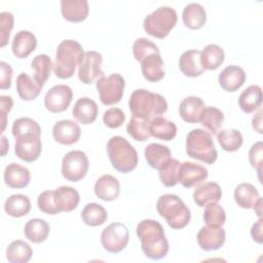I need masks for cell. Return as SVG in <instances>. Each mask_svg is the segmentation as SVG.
Here are the masks:
<instances>
[{
  "mask_svg": "<svg viewBox=\"0 0 263 263\" xmlns=\"http://www.w3.org/2000/svg\"><path fill=\"white\" fill-rule=\"evenodd\" d=\"M136 233L141 241L142 251L147 258L160 260L166 256L170 246L164 229L159 222L153 219H145L138 224Z\"/></svg>",
  "mask_w": 263,
  "mask_h": 263,
  "instance_id": "obj_1",
  "label": "cell"
},
{
  "mask_svg": "<svg viewBox=\"0 0 263 263\" xmlns=\"http://www.w3.org/2000/svg\"><path fill=\"white\" fill-rule=\"evenodd\" d=\"M128 107L134 117L151 121L154 117L166 112L167 103L161 95L139 88L130 95Z\"/></svg>",
  "mask_w": 263,
  "mask_h": 263,
  "instance_id": "obj_2",
  "label": "cell"
},
{
  "mask_svg": "<svg viewBox=\"0 0 263 263\" xmlns=\"http://www.w3.org/2000/svg\"><path fill=\"white\" fill-rule=\"evenodd\" d=\"M84 54L81 44L73 39L63 40L57 48L53 72L61 79H68L74 75Z\"/></svg>",
  "mask_w": 263,
  "mask_h": 263,
  "instance_id": "obj_3",
  "label": "cell"
},
{
  "mask_svg": "<svg viewBox=\"0 0 263 263\" xmlns=\"http://www.w3.org/2000/svg\"><path fill=\"white\" fill-rule=\"evenodd\" d=\"M107 153L112 166L120 173L126 174L137 167L138 152L123 137H111L107 143Z\"/></svg>",
  "mask_w": 263,
  "mask_h": 263,
  "instance_id": "obj_4",
  "label": "cell"
},
{
  "mask_svg": "<svg viewBox=\"0 0 263 263\" xmlns=\"http://www.w3.org/2000/svg\"><path fill=\"white\" fill-rule=\"evenodd\" d=\"M158 214L173 229H182L188 225L191 213L184 201L176 194H163L156 202Z\"/></svg>",
  "mask_w": 263,
  "mask_h": 263,
  "instance_id": "obj_5",
  "label": "cell"
},
{
  "mask_svg": "<svg viewBox=\"0 0 263 263\" xmlns=\"http://www.w3.org/2000/svg\"><path fill=\"white\" fill-rule=\"evenodd\" d=\"M186 152L189 157L208 164L214 163L218 158L212 135L202 129L194 128L186 137Z\"/></svg>",
  "mask_w": 263,
  "mask_h": 263,
  "instance_id": "obj_6",
  "label": "cell"
},
{
  "mask_svg": "<svg viewBox=\"0 0 263 263\" xmlns=\"http://www.w3.org/2000/svg\"><path fill=\"white\" fill-rule=\"evenodd\" d=\"M177 21V12L174 8L160 6L144 18L143 27L147 34L155 38L163 39L176 26Z\"/></svg>",
  "mask_w": 263,
  "mask_h": 263,
  "instance_id": "obj_7",
  "label": "cell"
},
{
  "mask_svg": "<svg viewBox=\"0 0 263 263\" xmlns=\"http://www.w3.org/2000/svg\"><path fill=\"white\" fill-rule=\"evenodd\" d=\"M100 100L104 105H114L121 101L125 87L123 77L118 73L103 76L96 82Z\"/></svg>",
  "mask_w": 263,
  "mask_h": 263,
  "instance_id": "obj_8",
  "label": "cell"
},
{
  "mask_svg": "<svg viewBox=\"0 0 263 263\" xmlns=\"http://www.w3.org/2000/svg\"><path fill=\"white\" fill-rule=\"evenodd\" d=\"M89 162L86 154L81 150L68 152L62 161V175L70 182H78L83 179L88 171Z\"/></svg>",
  "mask_w": 263,
  "mask_h": 263,
  "instance_id": "obj_9",
  "label": "cell"
},
{
  "mask_svg": "<svg viewBox=\"0 0 263 263\" xmlns=\"http://www.w3.org/2000/svg\"><path fill=\"white\" fill-rule=\"evenodd\" d=\"M129 232L127 227L119 222L108 225L101 234L103 248L110 253L116 254L121 252L128 243Z\"/></svg>",
  "mask_w": 263,
  "mask_h": 263,
  "instance_id": "obj_10",
  "label": "cell"
},
{
  "mask_svg": "<svg viewBox=\"0 0 263 263\" xmlns=\"http://www.w3.org/2000/svg\"><path fill=\"white\" fill-rule=\"evenodd\" d=\"M103 62L102 54L95 50L85 51L78 68V78L84 84H90L105 76L101 70Z\"/></svg>",
  "mask_w": 263,
  "mask_h": 263,
  "instance_id": "obj_11",
  "label": "cell"
},
{
  "mask_svg": "<svg viewBox=\"0 0 263 263\" xmlns=\"http://www.w3.org/2000/svg\"><path fill=\"white\" fill-rule=\"evenodd\" d=\"M73 98V91L69 85L58 84L47 90L44 97L46 109L52 113L66 111L70 106Z\"/></svg>",
  "mask_w": 263,
  "mask_h": 263,
  "instance_id": "obj_12",
  "label": "cell"
},
{
  "mask_svg": "<svg viewBox=\"0 0 263 263\" xmlns=\"http://www.w3.org/2000/svg\"><path fill=\"white\" fill-rule=\"evenodd\" d=\"M42 151V143L40 136L32 135L15 139L14 153L15 155L26 161L33 162L37 160Z\"/></svg>",
  "mask_w": 263,
  "mask_h": 263,
  "instance_id": "obj_13",
  "label": "cell"
},
{
  "mask_svg": "<svg viewBox=\"0 0 263 263\" xmlns=\"http://www.w3.org/2000/svg\"><path fill=\"white\" fill-rule=\"evenodd\" d=\"M208 176V170L199 163L184 161L179 165V183L185 188H191L200 184Z\"/></svg>",
  "mask_w": 263,
  "mask_h": 263,
  "instance_id": "obj_14",
  "label": "cell"
},
{
  "mask_svg": "<svg viewBox=\"0 0 263 263\" xmlns=\"http://www.w3.org/2000/svg\"><path fill=\"white\" fill-rule=\"evenodd\" d=\"M197 242L203 251H216L219 250L225 242L226 234L225 229L213 226H203L197 233Z\"/></svg>",
  "mask_w": 263,
  "mask_h": 263,
  "instance_id": "obj_15",
  "label": "cell"
},
{
  "mask_svg": "<svg viewBox=\"0 0 263 263\" xmlns=\"http://www.w3.org/2000/svg\"><path fill=\"white\" fill-rule=\"evenodd\" d=\"M81 135V129L73 120L63 119L57 121L52 127L53 139L63 145H72L76 143Z\"/></svg>",
  "mask_w": 263,
  "mask_h": 263,
  "instance_id": "obj_16",
  "label": "cell"
},
{
  "mask_svg": "<svg viewBox=\"0 0 263 263\" xmlns=\"http://www.w3.org/2000/svg\"><path fill=\"white\" fill-rule=\"evenodd\" d=\"M219 84L220 86L229 92L236 91L246 81V73L242 68L236 65L227 66L219 74Z\"/></svg>",
  "mask_w": 263,
  "mask_h": 263,
  "instance_id": "obj_17",
  "label": "cell"
},
{
  "mask_svg": "<svg viewBox=\"0 0 263 263\" xmlns=\"http://www.w3.org/2000/svg\"><path fill=\"white\" fill-rule=\"evenodd\" d=\"M3 179L5 184L10 188H25L30 183L31 173L26 166L12 162L5 167Z\"/></svg>",
  "mask_w": 263,
  "mask_h": 263,
  "instance_id": "obj_18",
  "label": "cell"
},
{
  "mask_svg": "<svg viewBox=\"0 0 263 263\" xmlns=\"http://www.w3.org/2000/svg\"><path fill=\"white\" fill-rule=\"evenodd\" d=\"M37 46L35 35L27 30L18 31L11 42L12 53L18 59H25L30 55Z\"/></svg>",
  "mask_w": 263,
  "mask_h": 263,
  "instance_id": "obj_19",
  "label": "cell"
},
{
  "mask_svg": "<svg viewBox=\"0 0 263 263\" xmlns=\"http://www.w3.org/2000/svg\"><path fill=\"white\" fill-rule=\"evenodd\" d=\"M98 105L97 103L87 97L79 98L74 104L72 115L82 124H90L98 117Z\"/></svg>",
  "mask_w": 263,
  "mask_h": 263,
  "instance_id": "obj_20",
  "label": "cell"
},
{
  "mask_svg": "<svg viewBox=\"0 0 263 263\" xmlns=\"http://www.w3.org/2000/svg\"><path fill=\"white\" fill-rule=\"evenodd\" d=\"M89 11L87 0H62L61 12L65 20L72 23L84 21Z\"/></svg>",
  "mask_w": 263,
  "mask_h": 263,
  "instance_id": "obj_21",
  "label": "cell"
},
{
  "mask_svg": "<svg viewBox=\"0 0 263 263\" xmlns=\"http://www.w3.org/2000/svg\"><path fill=\"white\" fill-rule=\"evenodd\" d=\"M96 195L105 201L115 200L120 194V184L118 180L111 175L101 176L95 184Z\"/></svg>",
  "mask_w": 263,
  "mask_h": 263,
  "instance_id": "obj_22",
  "label": "cell"
},
{
  "mask_svg": "<svg viewBox=\"0 0 263 263\" xmlns=\"http://www.w3.org/2000/svg\"><path fill=\"white\" fill-rule=\"evenodd\" d=\"M179 68L187 77H197L204 72L200 61V51L189 49L184 51L179 59Z\"/></svg>",
  "mask_w": 263,
  "mask_h": 263,
  "instance_id": "obj_23",
  "label": "cell"
},
{
  "mask_svg": "<svg viewBox=\"0 0 263 263\" xmlns=\"http://www.w3.org/2000/svg\"><path fill=\"white\" fill-rule=\"evenodd\" d=\"M221 197L222 189L216 182H206L201 184L197 186L193 192V200L200 208H204L211 202H218Z\"/></svg>",
  "mask_w": 263,
  "mask_h": 263,
  "instance_id": "obj_24",
  "label": "cell"
},
{
  "mask_svg": "<svg viewBox=\"0 0 263 263\" xmlns=\"http://www.w3.org/2000/svg\"><path fill=\"white\" fill-rule=\"evenodd\" d=\"M141 70L144 78L150 82H156L164 77L163 61L160 53H152L143 59L141 62Z\"/></svg>",
  "mask_w": 263,
  "mask_h": 263,
  "instance_id": "obj_25",
  "label": "cell"
},
{
  "mask_svg": "<svg viewBox=\"0 0 263 263\" xmlns=\"http://www.w3.org/2000/svg\"><path fill=\"white\" fill-rule=\"evenodd\" d=\"M203 101L198 97H187L179 106V115L189 123H197L200 120V114L204 108Z\"/></svg>",
  "mask_w": 263,
  "mask_h": 263,
  "instance_id": "obj_26",
  "label": "cell"
},
{
  "mask_svg": "<svg viewBox=\"0 0 263 263\" xmlns=\"http://www.w3.org/2000/svg\"><path fill=\"white\" fill-rule=\"evenodd\" d=\"M144 154L148 164L155 170H160L172 158L170 148L158 143H151L146 146Z\"/></svg>",
  "mask_w": 263,
  "mask_h": 263,
  "instance_id": "obj_27",
  "label": "cell"
},
{
  "mask_svg": "<svg viewBox=\"0 0 263 263\" xmlns=\"http://www.w3.org/2000/svg\"><path fill=\"white\" fill-rule=\"evenodd\" d=\"M182 18L184 25L191 29L197 30L203 27L206 21V12L199 3H188L182 12Z\"/></svg>",
  "mask_w": 263,
  "mask_h": 263,
  "instance_id": "obj_28",
  "label": "cell"
},
{
  "mask_svg": "<svg viewBox=\"0 0 263 263\" xmlns=\"http://www.w3.org/2000/svg\"><path fill=\"white\" fill-rule=\"evenodd\" d=\"M16 91L20 98L24 101H33L35 100L41 89L42 86L37 83V81L29 76L26 72H22L16 77Z\"/></svg>",
  "mask_w": 263,
  "mask_h": 263,
  "instance_id": "obj_29",
  "label": "cell"
},
{
  "mask_svg": "<svg viewBox=\"0 0 263 263\" xmlns=\"http://www.w3.org/2000/svg\"><path fill=\"white\" fill-rule=\"evenodd\" d=\"M54 197L60 212H71L79 203L78 191L70 186H61L54 190Z\"/></svg>",
  "mask_w": 263,
  "mask_h": 263,
  "instance_id": "obj_30",
  "label": "cell"
},
{
  "mask_svg": "<svg viewBox=\"0 0 263 263\" xmlns=\"http://www.w3.org/2000/svg\"><path fill=\"white\" fill-rule=\"evenodd\" d=\"M149 127L151 136L162 141H172L177 135L176 124L162 116L154 117Z\"/></svg>",
  "mask_w": 263,
  "mask_h": 263,
  "instance_id": "obj_31",
  "label": "cell"
},
{
  "mask_svg": "<svg viewBox=\"0 0 263 263\" xmlns=\"http://www.w3.org/2000/svg\"><path fill=\"white\" fill-rule=\"evenodd\" d=\"M48 223L40 218H34L29 220L24 228L25 236L34 243H40L46 240L49 234Z\"/></svg>",
  "mask_w": 263,
  "mask_h": 263,
  "instance_id": "obj_32",
  "label": "cell"
},
{
  "mask_svg": "<svg viewBox=\"0 0 263 263\" xmlns=\"http://www.w3.org/2000/svg\"><path fill=\"white\" fill-rule=\"evenodd\" d=\"M262 89L259 85H250L238 98V105L245 113H252L261 107Z\"/></svg>",
  "mask_w": 263,
  "mask_h": 263,
  "instance_id": "obj_33",
  "label": "cell"
},
{
  "mask_svg": "<svg viewBox=\"0 0 263 263\" xmlns=\"http://www.w3.org/2000/svg\"><path fill=\"white\" fill-rule=\"evenodd\" d=\"M259 198V191L251 183H240L234 190L235 202L242 209H253Z\"/></svg>",
  "mask_w": 263,
  "mask_h": 263,
  "instance_id": "obj_34",
  "label": "cell"
},
{
  "mask_svg": "<svg viewBox=\"0 0 263 263\" xmlns=\"http://www.w3.org/2000/svg\"><path fill=\"white\" fill-rule=\"evenodd\" d=\"M4 211L14 218L24 217L31 211V201L25 194H12L5 200Z\"/></svg>",
  "mask_w": 263,
  "mask_h": 263,
  "instance_id": "obj_35",
  "label": "cell"
},
{
  "mask_svg": "<svg viewBox=\"0 0 263 263\" xmlns=\"http://www.w3.org/2000/svg\"><path fill=\"white\" fill-rule=\"evenodd\" d=\"M225 53L221 46L209 44L200 51V61L204 70H216L224 62Z\"/></svg>",
  "mask_w": 263,
  "mask_h": 263,
  "instance_id": "obj_36",
  "label": "cell"
},
{
  "mask_svg": "<svg viewBox=\"0 0 263 263\" xmlns=\"http://www.w3.org/2000/svg\"><path fill=\"white\" fill-rule=\"evenodd\" d=\"M31 67L34 70V79L39 85L43 87L45 82L48 80L53 64L47 54H37L31 62Z\"/></svg>",
  "mask_w": 263,
  "mask_h": 263,
  "instance_id": "obj_37",
  "label": "cell"
},
{
  "mask_svg": "<svg viewBox=\"0 0 263 263\" xmlns=\"http://www.w3.org/2000/svg\"><path fill=\"white\" fill-rule=\"evenodd\" d=\"M33 255L32 248L24 240H13L6 249V258L10 263H27Z\"/></svg>",
  "mask_w": 263,
  "mask_h": 263,
  "instance_id": "obj_38",
  "label": "cell"
},
{
  "mask_svg": "<svg viewBox=\"0 0 263 263\" xmlns=\"http://www.w3.org/2000/svg\"><path fill=\"white\" fill-rule=\"evenodd\" d=\"M108 213L106 209L97 202L87 203L81 212L82 221L91 227L100 226L106 222Z\"/></svg>",
  "mask_w": 263,
  "mask_h": 263,
  "instance_id": "obj_39",
  "label": "cell"
},
{
  "mask_svg": "<svg viewBox=\"0 0 263 263\" xmlns=\"http://www.w3.org/2000/svg\"><path fill=\"white\" fill-rule=\"evenodd\" d=\"M11 132L14 139L32 135L41 136V127L39 123L30 117H21L15 119L12 123Z\"/></svg>",
  "mask_w": 263,
  "mask_h": 263,
  "instance_id": "obj_40",
  "label": "cell"
},
{
  "mask_svg": "<svg viewBox=\"0 0 263 263\" xmlns=\"http://www.w3.org/2000/svg\"><path fill=\"white\" fill-rule=\"evenodd\" d=\"M217 139L222 149L227 152H234L238 150L243 142L240 132L234 128L220 130L217 134Z\"/></svg>",
  "mask_w": 263,
  "mask_h": 263,
  "instance_id": "obj_41",
  "label": "cell"
},
{
  "mask_svg": "<svg viewBox=\"0 0 263 263\" xmlns=\"http://www.w3.org/2000/svg\"><path fill=\"white\" fill-rule=\"evenodd\" d=\"M224 120L223 112L216 107H204L199 122L212 134H216Z\"/></svg>",
  "mask_w": 263,
  "mask_h": 263,
  "instance_id": "obj_42",
  "label": "cell"
},
{
  "mask_svg": "<svg viewBox=\"0 0 263 263\" xmlns=\"http://www.w3.org/2000/svg\"><path fill=\"white\" fill-rule=\"evenodd\" d=\"M150 121L142 118L132 117L126 125L127 134L138 142H145L150 137Z\"/></svg>",
  "mask_w": 263,
  "mask_h": 263,
  "instance_id": "obj_43",
  "label": "cell"
},
{
  "mask_svg": "<svg viewBox=\"0 0 263 263\" xmlns=\"http://www.w3.org/2000/svg\"><path fill=\"white\" fill-rule=\"evenodd\" d=\"M179 165L178 159L171 158L159 171V179L166 187H174L179 183Z\"/></svg>",
  "mask_w": 263,
  "mask_h": 263,
  "instance_id": "obj_44",
  "label": "cell"
},
{
  "mask_svg": "<svg viewBox=\"0 0 263 263\" xmlns=\"http://www.w3.org/2000/svg\"><path fill=\"white\" fill-rule=\"evenodd\" d=\"M203 220L205 225L220 227L226 221V213L218 202H211L204 206Z\"/></svg>",
  "mask_w": 263,
  "mask_h": 263,
  "instance_id": "obj_45",
  "label": "cell"
},
{
  "mask_svg": "<svg viewBox=\"0 0 263 263\" xmlns=\"http://www.w3.org/2000/svg\"><path fill=\"white\" fill-rule=\"evenodd\" d=\"M133 53L135 59L138 62H141L143 59L152 53H159L157 45L147 38H138L133 44Z\"/></svg>",
  "mask_w": 263,
  "mask_h": 263,
  "instance_id": "obj_46",
  "label": "cell"
},
{
  "mask_svg": "<svg viewBox=\"0 0 263 263\" xmlns=\"http://www.w3.org/2000/svg\"><path fill=\"white\" fill-rule=\"evenodd\" d=\"M38 209L48 215H57L60 212L55 197H54V190H45L39 194L37 199Z\"/></svg>",
  "mask_w": 263,
  "mask_h": 263,
  "instance_id": "obj_47",
  "label": "cell"
},
{
  "mask_svg": "<svg viewBox=\"0 0 263 263\" xmlns=\"http://www.w3.org/2000/svg\"><path fill=\"white\" fill-rule=\"evenodd\" d=\"M14 18L11 12L3 11L0 13V46L4 47L9 40L10 32L13 28Z\"/></svg>",
  "mask_w": 263,
  "mask_h": 263,
  "instance_id": "obj_48",
  "label": "cell"
},
{
  "mask_svg": "<svg viewBox=\"0 0 263 263\" xmlns=\"http://www.w3.org/2000/svg\"><path fill=\"white\" fill-rule=\"evenodd\" d=\"M125 120V114L119 108H110L104 112L103 121L106 126L110 128H117L123 124Z\"/></svg>",
  "mask_w": 263,
  "mask_h": 263,
  "instance_id": "obj_49",
  "label": "cell"
},
{
  "mask_svg": "<svg viewBox=\"0 0 263 263\" xmlns=\"http://www.w3.org/2000/svg\"><path fill=\"white\" fill-rule=\"evenodd\" d=\"M262 157H263V144L261 141L256 142L252 145L249 151V160L251 165L257 170L259 180H261V171H262Z\"/></svg>",
  "mask_w": 263,
  "mask_h": 263,
  "instance_id": "obj_50",
  "label": "cell"
},
{
  "mask_svg": "<svg viewBox=\"0 0 263 263\" xmlns=\"http://www.w3.org/2000/svg\"><path fill=\"white\" fill-rule=\"evenodd\" d=\"M1 69V77H0V88L8 89L11 85V77H12V68L6 62L0 63Z\"/></svg>",
  "mask_w": 263,
  "mask_h": 263,
  "instance_id": "obj_51",
  "label": "cell"
},
{
  "mask_svg": "<svg viewBox=\"0 0 263 263\" xmlns=\"http://www.w3.org/2000/svg\"><path fill=\"white\" fill-rule=\"evenodd\" d=\"M0 103H1V119H2V129L3 133L7 123V113L10 112L13 106L12 98L9 96H0Z\"/></svg>",
  "mask_w": 263,
  "mask_h": 263,
  "instance_id": "obj_52",
  "label": "cell"
},
{
  "mask_svg": "<svg viewBox=\"0 0 263 263\" xmlns=\"http://www.w3.org/2000/svg\"><path fill=\"white\" fill-rule=\"evenodd\" d=\"M262 218H259L257 222H255L251 229V236L254 241L257 243L263 242V233H262Z\"/></svg>",
  "mask_w": 263,
  "mask_h": 263,
  "instance_id": "obj_53",
  "label": "cell"
},
{
  "mask_svg": "<svg viewBox=\"0 0 263 263\" xmlns=\"http://www.w3.org/2000/svg\"><path fill=\"white\" fill-rule=\"evenodd\" d=\"M252 125L257 133L262 134V109L261 108H259L257 113L253 116Z\"/></svg>",
  "mask_w": 263,
  "mask_h": 263,
  "instance_id": "obj_54",
  "label": "cell"
},
{
  "mask_svg": "<svg viewBox=\"0 0 263 263\" xmlns=\"http://www.w3.org/2000/svg\"><path fill=\"white\" fill-rule=\"evenodd\" d=\"M253 209H254L256 215H257L259 218H261V217H262V198H261V197L257 200V202L255 203V205H254Z\"/></svg>",
  "mask_w": 263,
  "mask_h": 263,
  "instance_id": "obj_55",
  "label": "cell"
},
{
  "mask_svg": "<svg viewBox=\"0 0 263 263\" xmlns=\"http://www.w3.org/2000/svg\"><path fill=\"white\" fill-rule=\"evenodd\" d=\"M1 146H2V156H4L8 150V142L4 136L1 138Z\"/></svg>",
  "mask_w": 263,
  "mask_h": 263,
  "instance_id": "obj_56",
  "label": "cell"
}]
</instances>
